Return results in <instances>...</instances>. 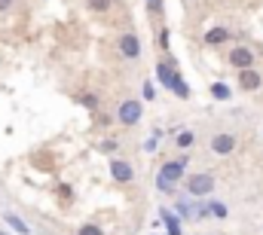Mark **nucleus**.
<instances>
[{
	"mask_svg": "<svg viewBox=\"0 0 263 235\" xmlns=\"http://www.w3.org/2000/svg\"><path fill=\"white\" fill-rule=\"evenodd\" d=\"M156 80H159V83H162L175 98H181V101H187V98H190V86H187V80L181 76V70L175 67V61H172V58L156 64Z\"/></svg>",
	"mask_w": 263,
	"mask_h": 235,
	"instance_id": "1",
	"label": "nucleus"
},
{
	"mask_svg": "<svg viewBox=\"0 0 263 235\" xmlns=\"http://www.w3.org/2000/svg\"><path fill=\"white\" fill-rule=\"evenodd\" d=\"M187 162H190L187 153L178 156V159H172V162H165V165L159 168V174H156V189H159V192H175V186L184 180V168H187Z\"/></svg>",
	"mask_w": 263,
	"mask_h": 235,
	"instance_id": "2",
	"label": "nucleus"
},
{
	"mask_svg": "<svg viewBox=\"0 0 263 235\" xmlns=\"http://www.w3.org/2000/svg\"><path fill=\"white\" fill-rule=\"evenodd\" d=\"M184 186H187V195H190V199H205V195H211V189H214V174H208V171L190 174V177H184Z\"/></svg>",
	"mask_w": 263,
	"mask_h": 235,
	"instance_id": "3",
	"label": "nucleus"
},
{
	"mask_svg": "<svg viewBox=\"0 0 263 235\" xmlns=\"http://www.w3.org/2000/svg\"><path fill=\"white\" fill-rule=\"evenodd\" d=\"M141 116H144V104H141V101H135V98H126V101L117 107V119H120V125H126V128L138 125Z\"/></svg>",
	"mask_w": 263,
	"mask_h": 235,
	"instance_id": "4",
	"label": "nucleus"
},
{
	"mask_svg": "<svg viewBox=\"0 0 263 235\" xmlns=\"http://www.w3.org/2000/svg\"><path fill=\"white\" fill-rule=\"evenodd\" d=\"M117 49H120V55L123 58H141V40H138V34L135 31H126V34H120V40H117Z\"/></svg>",
	"mask_w": 263,
	"mask_h": 235,
	"instance_id": "5",
	"label": "nucleus"
},
{
	"mask_svg": "<svg viewBox=\"0 0 263 235\" xmlns=\"http://www.w3.org/2000/svg\"><path fill=\"white\" fill-rule=\"evenodd\" d=\"M227 61H230L236 70H245V67H254V52H251L248 46H233L230 55H227Z\"/></svg>",
	"mask_w": 263,
	"mask_h": 235,
	"instance_id": "6",
	"label": "nucleus"
},
{
	"mask_svg": "<svg viewBox=\"0 0 263 235\" xmlns=\"http://www.w3.org/2000/svg\"><path fill=\"white\" fill-rule=\"evenodd\" d=\"M233 150H236V134L220 131V134L211 138V153H214V156H230Z\"/></svg>",
	"mask_w": 263,
	"mask_h": 235,
	"instance_id": "7",
	"label": "nucleus"
},
{
	"mask_svg": "<svg viewBox=\"0 0 263 235\" xmlns=\"http://www.w3.org/2000/svg\"><path fill=\"white\" fill-rule=\"evenodd\" d=\"M159 223L165 226V235H181V217L175 214V208L162 205L159 208Z\"/></svg>",
	"mask_w": 263,
	"mask_h": 235,
	"instance_id": "8",
	"label": "nucleus"
},
{
	"mask_svg": "<svg viewBox=\"0 0 263 235\" xmlns=\"http://www.w3.org/2000/svg\"><path fill=\"white\" fill-rule=\"evenodd\" d=\"M110 177L117 180V183H132V177H135V168H132L126 159H110Z\"/></svg>",
	"mask_w": 263,
	"mask_h": 235,
	"instance_id": "9",
	"label": "nucleus"
},
{
	"mask_svg": "<svg viewBox=\"0 0 263 235\" xmlns=\"http://www.w3.org/2000/svg\"><path fill=\"white\" fill-rule=\"evenodd\" d=\"M260 86H263V76L254 70V67L239 70V89H242V92H257Z\"/></svg>",
	"mask_w": 263,
	"mask_h": 235,
	"instance_id": "10",
	"label": "nucleus"
},
{
	"mask_svg": "<svg viewBox=\"0 0 263 235\" xmlns=\"http://www.w3.org/2000/svg\"><path fill=\"white\" fill-rule=\"evenodd\" d=\"M3 223H6V226H9L12 232H18V235H31V226H28V223H25V220H22L18 214H12V211H6V214H3Z\"/></svg>",
	"mask_w": 263,
	"mask_h": 235,
	"instance_id": "11",
	"label": "nucleus"
},
{
	"mask_svg": "<svg viewBox=\"0 0 263 235\" xmlns=\"http://www.w3.org/2000/svg\"><path fill=\"white\" fill-rule=\"evenodd\" d=\"M227 40H233V31H227V28H211L205 34V43L208 46H223Z\"/></svg>",
	"mask_w": 263,
	"mask_h": 235,
	"instance_id": "12",
	"label": "nucleus"
},
{
	"mask_svg": "<svg viewBox=\"0 0 263 235\" xmlns=\"http://www.w3.org/2000/svg\"><path fill=\"white\" fill-rule=\"evenodd\" d=\"M175 144H178V150H190V147L196 144L193 128H178V131H175Z\"/></svg>",
	"mask_w": 263,
	"mask_h": 235,
	"instance_id": "13",
	"label": "nucleus"
},
{
	"mask_svg": "<svg viewBox=\"0 0 263 235\" xmlns=\"http://www.w3.org/2000/svg\"><path fill=\"white\" fill-rule=\"evenodd\" d=\"M211 98H214V101H230V98H233V89H230L223 80H217V83H211Z\"/></svg>",
	"mask_w": 263,
	"mask_h": 235,
	"instance_id": "14",
	"label": "nucleus"
},
{
	"mask_svg": "<svg viewBox=\"0 0 263 235\" xmlns=\"http://www.w3.org/2000/svg\"><path fill=\"white\" fill-rule=\"evenodd\" d=\"M175 214H178L181 220H193V202H187V199L175 202Z\"/></svg>",
	"mask_w": 263,
	"mask_h": 235,
	"instance_id": "15",
	"label": "nucleus"
},
{
	"mask_svg": "<svg viewBox=\"0 0 263 235\" xmlns=\"http://www.w3.org/2000/svg\"><path fill=\"white\" fill-rule=\"evenodd\" d=\"M208 217L223 220V217H227V205H223V202H217V199H208Z\"/></svg>",
	"mask_w": 263,
	"mask_h": 235,
	"instance_id": "16",
	"label": "nucleus"
},
{
	"mask_svg": "<svg viewBox=\"0 0 263 235\" xmlns=\"http://www.w3.org/2000/svg\"><path fill=\"white\" fill-rule=\"evenodd\" d=\"M77 101H80V104H83L86 110H98V95H92V92H83V95H80Z\"/></svg>",
	"mask_w": 263,
	"mask_h": 235,
	"instance_id": "17",
	"label": "nucleus"
},
{
	"mask_svg": "<svg viewBox=\"0 0 263 235\" xmlns=\"http://www.w3.org/2000/svg\"><path fill=\"white\" fill-rule=\"evenodd\" d=\"M86 6L92 9V12H107L110 6H117L114 0H86Z\"/></svg>",
	"mask_w": 263,
	"mask_h": 235,
	"instance_id": "18",
	"label": "nucleus"
},
{
	"mask_svg": "<svg viewBox=\"0 0 263 235\" xmlns=\"http://www.w3.org/2000/svg\"><path fill=\"white\" fill-rule=\"evenodd\" d=\"M77 235H104V229L95 226V223H83V226L77 229Z\"/></svg>",
	"mask_w": 263,
	"mask_h": 235,
	"instance_id": "19",
	"label": "nucleus"
},
{
	"mask_svg": "<svg viewBox=\"0 0 263 235\" xmlns=\"http://www.w3.org/2000/svg\"><path fill=\"white\" fill-rule=\"evenodd\" d=\"M193 217L196 220H205L208 217V202H193Z\"/></svg>",
	"mask_w": 263,
	"mask_h": 235,
	"instance_id": "20",
	"label": "nucleus"
},
{
	"mask_svg": "<svg viewBox=\"0 0 263 235\" xmlns=\"http://www.w3.org/2000/svg\"><path fill=\"white\" fill-rule=\"evenodd\" d=\"M159 46L168 52V46H172V34H168V28H162V31H159Z\"/></svg>",
	"mask_w": 263,
	"mask_h": 235,
	"instance_id": "21",
	"label": "nucleus"
},
{
	"mask_svg": "<svg viewBox=\"0 0 263 235\" xmlns=\"http://www.w3.org/2000/svg\"><path fill=\"white\" fill-rule=\"evenodd\" d=\"M141 95H144V101H153V98H156V89H153V83H144V86H141Z\"/></svg>",
	"mask_w": 263,
	"mask_h": 235,
	"instance_id": "22",
	"label": "nucleus"
},
{
	"mask_svg": "<svg viewBox=\"0 0 263 235\" xmlns=\"http://www.w3.org/2000/svg\"><path fill=\"white\" fill-rule=\"evenodd\" d=\"M117 147H120L117 141H101V144H98V150H101V153H117Z\"/></svg>",
	"mask_w": 263,
	"mask_h": 235,
	"instance_id": "23",
	"label": "nucleus"
},
{
	"mask_svg": "<svg viewBox=\"0 0 263 235\" xmlns=\"http://www.w3.org/2000/svg\"><path fill=\"white\" fill-rule=\"evenodd\" d=\"M156 141H159V138H150V141L144 144V150H147V153H153V150H156Z\"/></svg>",
	"mask_w": 263,
	"mask_h": 235,
	"instance_id": "24",
	"label": "nucleus"
},
{
	"mask_svg": "<svg viewBox=\"0 0 263 235\" xmlns=\"http://www.w3.org/2000/svg\"><path fill=\"white\" fill-rule=\"evenodd\" d=\"M12 3H15V0H0V12H9V9H12Z\"/></svg>",
	"mask_w": 263,
	"mask_h": 235,
	"instance_id": "25",
	"label": "nucleus"
},
{
	"mask_svg": "<svg viewBox=\"0 0 263 235\" xmlns=\"http://www.w3.org/2000/svg\"><path fill=\"white\" fill-rule=\"evenodd\" d=\"M0 235H9V232H6V229H0Z\"/></svg>",
	"mask_w": 263,
	"mask_h": 235,
	"instance_id": "26",
	"label": "nucleus"
},
{
	"mask_svg": "<svg viewBox=\"0 0 263 235\" xmlns=\"http://www.w3.org/2000/svg\"><path fill=\"white\" fill-rule=\"evenodd\" d=\"M144 3H153V0H144Z\"/></svg>",
	"mask_w": 263,
	"mask_h": 235,
	"instance_id": "27",
	"label": "nucleus"
}]
</instances>
